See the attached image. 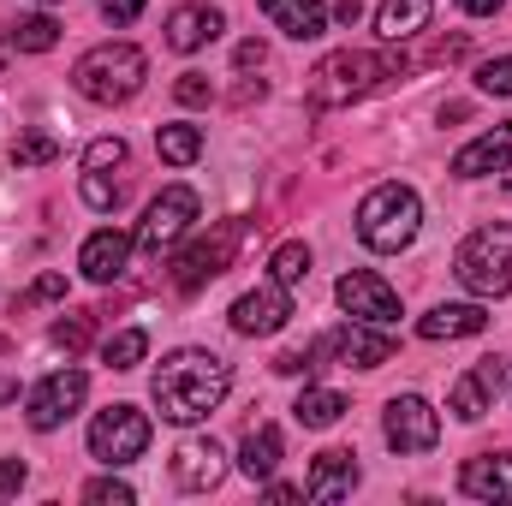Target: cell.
I'll use <instances>...</instances> for the list:
<instances>
[{
  "instance_id": "1",
  "label": "cell",
  "mask_w": 512,
  "mask_h": 506,
  "mask_svg": "<svg viewBox=\"0 0 512 506\" xmlns=\"http://www.w3.org/2000/svg\"><path fill=\"white\" fill-rule=\"evenodd\" d=\"M227 387H233L227 358H215V352H203V346H185V352L161 358V364H155V381H149L161 423H179V429H185V423H203V417L227 399Z\"/></svg>"
},
{
  "instance_id": "42",
  "label": "cell",
  "mask_w": 512,
  "mask_h": 506,
  "mask_svg": "<svg viewBox=\"0 0 512 506\" xmlns=\"http://www.w3.org/2000/svg\"><path fill=\"white\" fill-rule=\"evenodd\" d=\"M459 6H465V12H471V18H489V12H501V6H507V0H459Z\"/></svg>"
},
{
  "instance_id": "40",
  "label": "cell",
  "mask_w": 512,
  "mask_h": 506,
  "mask_svg": "<svg viewBox=\"0 0 512 506\" xmlns=\"http://www.w3.org/2000/svg\"><path fill=\"white\" fill-rule=\"evenodd\" d=\"M262 60H268L262 42H239V66H262Z\"/></svg>"
},
{
  "instance_id": "39",
  "label": "cell",
  "mask_w": 512,
  "mask_h": 506,
  "mask_svg": "<svg viewBox=\"0 0 512 506\" xmlns=\"http://www.w3.org/2000/svg\"><path fill=\"white\" fill-rule=\"evenodd\" d=\"M24 489V459H0V495H18Z\"/></svg>"
},
{
  "instance_id": "19",
  "label": "cell",
  "mask_w": 512,
  "mask_h": 506,
  "mask_svg": "<svg viewBox=\"0 0 512 506\" xmlns=\"http://www.w3.org/2000/svg\"><path fill=\"white\" fill-rule=\"evenodd\" d=\"M328 352H340V364H352V370H382L387 358H393V340L376 322H352V328L328 334Z\"/></svg>"
},
{
  "instance_id": "21",
  "label": "cell",
  "mask_w": 512,
  "mask_h": 506,
  "mask_svg": "<svg viewBox=\"0 0 512 506\" xmlns=\"http://www.w3.org/2000/svg\"><path fill=\"white\" fill-rule=\"evenodd\" d=\"M483 328H489V310H483V304H435V310L417 322L423 340H471V334H483Z\"/></svg>"
},
{
  "instance_id": "18",
  "label": "cell",
  "mask_w": 512,
  "mask_h": 506,
  "mask_svg": "<svg viewBox=\"0 0 512 506\" xmlns=\"http://www.w3.org/2000/svg\"><path fill=\"white\" fill-rule=\"evenodd\" d=\"M459 489L471 501H489V506L512 501V453H477V459H465Z\"/></svg>"
},
{
  "instance_id": "3",
  "label": "cell",
  "mask_w": 512,
  "mask_h": 506,
  "mask_svg": "<svg viewBox=\"0 0 512 506\" xmlns=\"http://www.w3.org/2000/svg\"><path fill=\"white\" fill-rule=\"evenodd\" d=\"M143 78H149V60H143V48H131V42H102V48H90V54L72 66V90H78L84 102H102V108L131 102V96L143 90Z\"/></svg>"
},
{
  "instance_id": "30",
  "label": "cell",
  "mask_w": 512,
  "mask_h": 506,
  "mask_svg": "<svg viewBox=\"0 0 512 506\" xmlns=\"http://www.w3.org/2000/svg\"><path fill=\"white\" fill-rule=\"evenodd\" d=\"M54 155H60V143L48 131H18V143H12V167H48Z\"/></svg>"
},
{
  "instance_id": "36",
  "label": "cell",
  "mask_w": 512,
  "mask_h": 506,
  "mask_svg": "<svg viewBox=\"0 0 512 506\" xmlns=\"http://www.w3.org/2000/svg\"><path fill=\"white\" fill-rule=\"evenodd\" d=\"M48 298H66V274H42V280H36V286H30V292H24L18 304H12V310H30V304H48Z\"/></svg>"
},
{
  "instance_id": "14",
  "label": "cell",
  "mask_w": 512,
  "mask_h": 506,
  "mask_svg": "<svg viewBox=\"0 0 512 506\" xmlns=\"http://www.w3.org/2000/svg\"><path fill=\"white\" fill-rule=\"evenodd\" d=\"M221 477H227V453H221L215 441H179V453H173V483H179L185 495H209Z\"/></svg>"
},
{
  "instance_id": "27",
  "label": "cell",
  "mask_w": 512,
  "mask_h": 506,
  "mask_svg": "<svg viewBox=\"0 0 512 506\" xmlns=\"http://www.w3.org/2000/svg\"><path fill=\"white\" fill-rule=\"evenodd\" d=\"M60 42V24L48 18V12H36V18H18V30H12V48L18 54H48Z\"/></svg>"
},
{
  "instance_id": "35",
  "label": "cell",
  "mask_w": 512,
  "mask_h": 506,
  "mask_svg": "<svg viewBox=\"0 0 512 506\" xmlns=\"http://www.w3.org/2000/svg\"><path fill=\"white\" fill-rule=\"evenodd\" d=\"M84 501H96V506H131V489L120 483V477H96V483L84 489Z\"/></svg>"
},
{
  "instance_id": "7",
  "label": "cell",
  "mask_w": 512,
  "mask_h": 506,
  "mask_svg": "<svg viewBox=\"0 0 512 506\" xmlns=\"http://www.w3.org/2000/svg\"><path fill=\"white\" fill-rule=\"evenodd\" d=\"M197 209H203V203H197V191H191V185H167V191L143 209V221H137V233H131V239H137V251H143V256L173 251V245L191 233Z\"/></svg>"
},
{
  "instance_id": "16",
  "label": "cell",
  "mask_w": 512,
  "mask_h": 506,
  "mask_svg": "<svg viewBox=\"0 0 512 506\" xmlns=\"http://www.w3.org/2000/svg\"><path fill=\"white\" fill-rule=\"evenodd\" d=\"M131 251H137V239H126L120 227H102V233H90V239H84V251H78V268H84V280L108 286V280H120V274H126Z\"/></svg>"
},
{
  "instance_id": "5",
  "label": "cell",
  "mask_w": 512,
  "mask_h": 506,
  "mask_svg": "<svg viewBox=\"0 0 512 506\" xmlns=\"http://www.w3.org/2000/svg\"><path fill=\"white\" fill-rule=\"evenodd\" d=\"M453 274H459V286L477 292V298H507L512 292V227L507 221L477 227V233L453 251Z\"/></svg>"
},
{
  "instance_id": "12",
  "label": "cell",
  "mask_w": 512,
  "mask_h": 506,
  "mask_svg": "<svg viewBox=\"0 0 512 506\" xmlns=\"http://www.w3.org/2000/svg\"><path fill=\"white\" fill-rule=\"evenodd\" d=\"M507 358H483V364H471L465 376L453 381V399H447V411L459 417V423H477V417H489V405H495V393L507 387Z\"/></svg>"
},
{
  "instance_id": "13",
  "label": "cell",
  "mask_w": 512,
  "mask_h": 506,
  "mask_svg": "<svg viewBox=\"0 0 512 506\" xmlns=\"http://www.w3.org/2000/svg\"><path fill=\"white\" fill-rule=\"evenodd\" d=\"M286 316H292V286H280V280H262L256 292H245L239 304H233V334H280L286 328Z\"/></svg>"
},
{
  "instance_id": "11",
  "label": "cell",
  "mask_w": 512,
  "mask_h": 506,
  "mask_svg": "<svg viewBox=\"0 0 512 506\" xmlns=\"http://www.w3.org/2000/svg\"><path fill=\"white\" fill-rule=\"evenodd\" d=\"M334 298H340V310H346L352 322H376V328H393V322H399V292L387 286L382 274H370V268L340 274Z\"/></svg>"
},
{
  "instance_id": "34",
  "label": "cell",
  "mask_w": 512,
  "mask_h": 506,
  "mask_svg": "<svg viewBox=\"0 0 512 506\" xmlns=\"http://www.w3.org/2000/svg\"><path fill=\"white\" fill-rule=\"evenodd\" d=\"M84 203L90 209H120V185H108V173H90L84 167Z\"/></svg>"
},
{
  "instance_id": "20",
  "label": "cell",
  "mask_w": 512,
  "mask_h": 506,
  "mask_svg": "<svg viewBox=\"0 0 512 506\" xmlns=\"http://www.w3.org/2000/svg\"><path fill=\"white\" fill-rule=\"evenodd\" d=\"M221 36V12L215 6H179L173 18H167V48L173 54H197V48H209Z\"/></svg>"
},
{
  "instance_id": "25",
  "label": "cell",
  "mask_w": 512,
  "mask_h": 506,
  "mask_svg": "<svg viewBox=\"0 0 512 506\" xmlns=\"http://www.w3.org/2000/svg\"><path fill=\"white\" fill-rule=\"evenodd\" d=\"M292 417H298L304 429H328V423H340V417H346V399H340L334 387H304V393H298V405H292Z\"/></svg>"
},
{
  "instance_id": "38",
  "label": "cell",
  "mask_w": 512,
  "mask_h": 506,
  "mask_svg": "<svg viewBox=\"0 0 512 506\" xmlns=\"http://www.w3.org/2000/svg\"><path fill=\"white\" fill-rule=\"evenodd\" d=\"M96 6H102V12H108L114 24H131V18H137V12H143L149 0H96Z\"/></svg>"
},
{
  "instance_id": "6",
  "label": "cell",
  "mask_w": 512,
  "mask_h": 506,
  "mask_svg": "<svg viewBox=\"0 0 512 506\" xmlns=\"http://www.w3.org/2000/svg\"><path fill=\"white\" fill-rule=\"evenodd\" d=\"M239 245H245V221H215L203 239H191L185 251L173 256V286L179 292H203L209 280H221L233 268Z\"/></svg>"
},
{
  "instance_id": "2",
  "label": "cell",
  "mask_w": 512,
  "mask_h": 506,
  "mask_svg": "<svg viewBox=\"0 0 512 506\" xmlns=\"http://www.w3.org/2000/svg\"><path fill=\"white\" fill-rule=\"evenodd\" d=\"M399 72H405V60H393V54L340 48V54H328V60L310 72V102H316V108H352V102L376 96L387 78H399Z\"/></svg>"
},
{
  "instance_id": "43",
  "label": "cell",
  "mask_w": 512,
  "mask_h": 506,
  "mask_svg": "<svg viewBox=\"0 0 512 506\" xmlns=\"http://www.w3.org/2000/svg\"><path fill=\"white\" fill-rule=\"evenodd\" d=\"M358 12H364V0H340V6H334L340 24H358Z\"/></svg>"
},
{
  "instance_id": "15",
  "label": "cell",
  "mask_w": 512,
  "mask_h": 506,
  "mask_svg": "<svg viewBox=\"0 0 512 506\" xmlns=\"http://www.w3.org/2000/svg\"><path fill=\"white\" fill-rule=\"evenodd\" d=\"M358 489V453H346V447H328V453H316V465H310V477H304V495L322 506L346 501Z\"/></svg>"
},
{
  "instance_id": "33",
  "label": "cell",
  "mask_w": 512,
  "mask_h": 506,
  "mask_svg": "<svg viewBox=\"0 0 512 506\" xmlns=\"http://www.w3.org/2000/svg\"><path fill=\"white\" fill-rule=\"evenodd\" d=\"M84 167L90 173H108V167H126V137H96L84 149Z\"/></svg>"
},
{
  "instance_id": "41",
  "label": "cell",
  "mask_w": 512,
  "mask_h": 506,
  "mask_svg": "<svg viewBox=\"0 0 512 506\" xmlns=\"http://www.w3.org/2000/svg\"><path fill=\"white\" fill-rule=\"evenodd\" d=\"M268 501H304V489H292V483H274V477H268Z\"/></svg>"
},
{
  "instance_id": "22",
  "label": "cell",
  "mask_w": 512,
  "mask_h": 506,
  "mask_svg": "<svg viewBox=\"0 0 512 506\" xmlns=\"http://www.w3.org/2000/svg\"><path fill=\"white\" fill-rule=\"evenodd\" d=\"M262 12L274 18V30H286L292 42H316L328 30V6L322 0H262Z\"/></svg>"
},
{
  "instance_id": "32",
  "label": "cell",
  "mask_w": 512,
  "mask_h": 506,
  "mask_svg": "<svg viewBox=\"0 0 512 506\" xmlns=\"http://www.w3.org/2000/svg\"><path fill=\"white\" fill-rule=\"evenodd\" d=\"M477 90L483 96H512V54H495L477 66Z\"/></svg>"
},
{
  "instance_id": "31",
  "label": "cell",
  "mask_w": 512,
  "mask_h": 506,
  "mask_svg": "<svg viewBox=\"0 0 512 506\" xmlns=\"http://www.w3.org/2000/svg\"><path fill=\"white\" fill-rule=\"evenodd\" d=\"M90 334H96V322H90L84 310H72V316H60V322H54V334H48V340H54L60 352H84V346H90Z\"/></svg>"
},
{
  "instance_id": "17",
  "label": "cell",
  "mask_w": 512,
  "mask_h": 506,
  "mask_svg": "<svg viewBox=\"0 0 512 506\" xmlns=\"http://www.w3.org/2000/svg\"><path fill=\"white\" fill-rule=\"evenodd\" d=\"M507 167H512V120L495 131H483V137H471L453 155V173L459 179H489V173H507Z\"/></svg>"
},
{
  "instance_id": "10",
  "label": "cell",
  "mask_w": 512,
  "mask_h": 506,
  "mask_svg": "<svg viewBox=\"0 0 512 506\" xmlns=\"http://www.w3.org/2000/svg\"><path fill=\"white\" fill-rule=\"evenodd\" d=\"M382 435H387L393 453H429L441 441V411L423 393H399V399H387Z\"/></svg>"
},
{
  "instance_id": "23",
  "label": "cell",
  "mask_w": 512,
  "mask_h": 506,
  "mask_svg": "<svg viewBox=\"0 0 512 506\" xmlns=\"http://www.w3.org/2000/svg\"><path fill=\"white\" fill-rule=\"evenodd\" d=\"M429 12H435V0H382L376 6V36L382 42H411L429 24Z\"/></svg>"
},
{
  "instance_id": "26",
  "label": "cell",
  "mask_w": 512,
  "mask_h": 506,
  "mask_svg": "<svg viewBox=\"0 0 512 506\" xmlns=\"http://www.w3.org/2000/svg\"><path fill=\"white\" fill-rule=\"evenodd\" d=\"M155 149H161L167 167H191V161L203 155V131L197 126H161L155 131Z\"/></svg>"
},
{
  "instance_id": "37",
  "label": "cell",
  "mask_w": 512,
  "mask_h": 506,
  "mask_svg": "<svg viewBox=\"0 0 512 506\" xmlns=\"http://www.w3.org/2000/svg\"><path fill=\"white\" fill-rule=\"evenodd\" d=\"M173 96H179L185 108H203V102H209V78H203V72H185V78L173 84Z\"/></svg>"
},
{
  "instance_id": "29",
  "label": "cell",
  "mask_w": 512,
  "mask_h": 506,
  "mask_svg": "<svg viewBox=\"0 0 512 506\" xmlns=\"http://www.w3.org/2000/svg\"><path fill=\"white\" fill-rule=\"evenodd\" d=\"M304 274H310V245H298V239H292V245H280V251L268 256V280H280V286H298Z\"/></svg>"
},
{
  "instance_id": "46",
  "label": "cell",
  "mask_w": 512,
  "mask_h": 506,
  "mask_svg": "<svg viewBox=\"0 0 512 506\" xmlns=\"http://www.w3.org/2000/svg\"><path fill=\"white\" fill-rule=\"evenodd\" d=\"M42 6H48V0H42Z\"/></svg>"
},
{
  "instance_id": "8",
  "label": "cell",
  "mask_w": 512,
  "mask_h": 506,
  "mask_svg": "<svg viewBox=\"0 0 512 506\" xmlns=\"http://www.w3.org/2000/svg\"><path fill=\"white\" fill-rule=\"evenodd\" d=\"M90 453H96L108 471L143 459V453H149V417H143L137 405H108V411H96V423H90Z\"/></svg>"
},
{
  "instance_id": "44",
  "label": "cell",
  "mask_w": 512,
  "mask_h": 506,
  "mask_svg": "<svg viewBox=\"0 0 512 506\" xmlns=\"http://www.w3.org/2000/svg\"><path fill=\"white\" fill-rule=\"evenodd\" d=\"M6 399H18V381H0V405H6Z\"/></svg>"
},
{
  "instance_id": "24",
  "label": "cell",
  "mask_w": 512,
  "mask_h": 506,
  "mask_svg": "<svg viewBox=\"0 0 512 506\" xmlns=\"http://www.w3.org/2000/svg\"><path fill=\"white\" fill-rule=\"evenodd\" d=\"M274 465H280V429H274V423H256L251 435H245V447H239V471H245L251 483H268Z\"/></svg>"
},
{
  "instance_id": "4",
  "label": "cell",
  "mask_w": 512,
  "mask_h": 506,
  "mask_svg": "<svg viewBox=\"0 0 512 506\" xmlns=\"http://www.w3.org/2000/svg\"><path fill=\"white\" fill-rule=\"evenodd\" d=\"M417 227H423V203H417V191L399 185V179L376 185V191L358 203V239L382 256L405 251V245L417 239Z\"/></svg>"
},
{
  "instance_id": "45",
  "label": "cell",
  "mask_w": 512,
  "mask_h": 506,
  "mask_svg": "<svg viewBox=\"0 0 512 506\" xmlns=\"http://www.w3.org/2000/svg\"><path fill=\"white\" fill-rule=\"evenodd\" d=\"M0 66H6V30H0Z\"/></svg>"
},
{
  "instance_id": "28",
  "label": "cell",
  "mask_w": 512,
  "mask_h": 506,
  "mask_svg": "<svg viewBox=\"0 0 512 506\" xmlns=\"http://www.w3.org/2000/svg\"><path fill=\"white\" fill-rule=\"evenodd\" d=\"M143 352H149V334H143V328H120V334L102 346V364H108V370H137Z\"/></svg>"
},
{
  "instance_id": "9",
  "label": "cell",
  "mask_w": 512,
  "mask_h": 506,
  "mask_svg": "<svg viewBox=\"0 0 512 506\" xmlns=\"http://www.w3.org/2000/svg\"><path fill=\"white\" fill-rule=\"evenodd\" d=\"M84 393H90V376H84V370H54V376H42L24 393V423H30L36 435H48V429H60V423L84 405Z\"/></svg>"
}]
</instances>
